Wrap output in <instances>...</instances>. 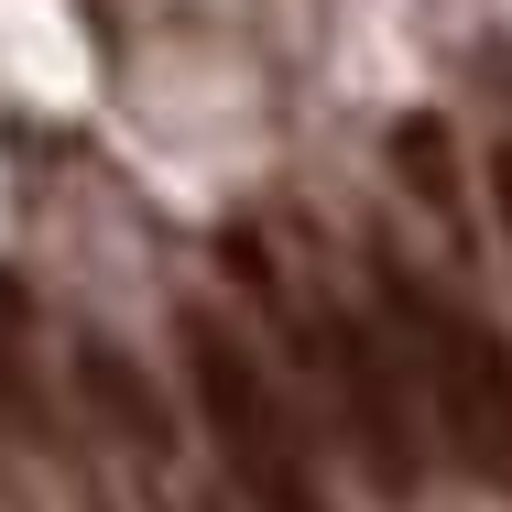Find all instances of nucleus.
<instances>
[{"instance_id": "39448f33", "label": "nucleus", "mask_w": 512, "mask_h": 512, "mask_svg": "<svg viewBox=\"0 0 512 512\" xmlns=\"http://www.w3.org/2000/svg\"><path fill=\"white\" fill-rule=\"evenodd\" d=\"M0 414L44 436V393H33V349H22V295L0 284Z\"/></svg>"}, {"instance_id": "7ed1b4c3", "label": "nucleus", "mask_w": 512, "mask_h": 512, "mask_svg": "<svg viewBox=\"0 0 512 512\" xmlns=\"http://www.w3.org/2000/svg\"><path fill=\"white\" fill-rule=\"evenodd\" d=\"M316 338H327V382H338V404H349V447H360L371 491L404 502L414 491V404H404V382H393V360H382V327L327 316Z\"/></svg>"}, {"instance_id": "20e7f679", "label": "nucleus", "mask_w": 512, "mask_h": 512, "mask_svg": "<svg viewBox=\"0 0 512 512\" xmlns=\"http://www.w3.org/2000/svg\"><path fill=\"white\" fill-rule=\"evenodd\" d=\"M77 393H88V414H99L120 447H142V458H164L175 447V425H164V393H153V371L120 349V338H88L77 327Z\"/></svg>"}, {"instance_id": "f257e3e1", "label": "nucleus", "mask_w": 512, "mask_h": 512, "mask_svg": "<svg viewBox=\"0 0 512 512\" xmlns=\"http://www.w3.org/2000/svg\"><path fill=\"white\" fill-rule=\"evenodd\" d=\"M186 382H197V425L218 436V469H229V491H251V512H327L273 382L251 371V349L218 316H186Z\"/></svg>"}, {"instance_id": "0eeeda50", "label": "nucleus", "mask_w": 512, "mask_h": 512, "mask_svg": "<svg viewBox=\"0 0 512 512\" xmlns=\"http://www.w3.org/2000/svg\"><path fill=\"white\" fill-rule=\"evenodd\" d=\"M491 197H502V229H512V142L491 153Z\"/></svg>"}, {"instance_id": "423d86ee", "label": "nucleus", "mask_w": 512, "mask_h": 512, "mask_svg": "<svg viewBox=\"0 0 512 512\" xmlns=\"http://www.w3.org/2000/svg\"><path fill=\"white\" fill-rule=\"evenodd\" d=\"M393 153H404V186L447 197V131H436V120H404V131H393Z\"/></svg>"}, {"instance_id": "f03ea898", "label": "nucleus", "mask_w": 512, "mask_h": 512, "mask_svg": "<svg viewBox=\"0 0 512 512\" xmlns=\"http://www.w3.org/2000/svg\"><path fill=\"white\" fill-rule=\"evenodd\" d=\"M393 316H404V349L425 371V393H436V425H447L458 469L512 480V338L458 306H425L414 284H393Z\"/></svg>"}]
</instances>
